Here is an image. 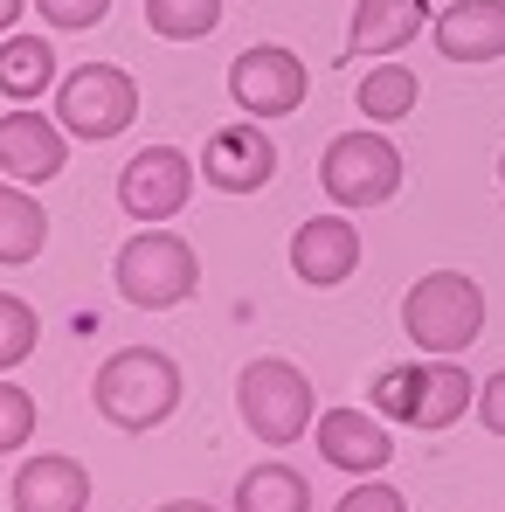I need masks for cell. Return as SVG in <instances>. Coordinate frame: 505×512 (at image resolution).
I'll return each mask as SVG.
<instances>
[{
	"instance_id": "obj_2",
	"label": "cell",
	"mask_w": 505,
	"mask_h": 512,
	"mask_svg": "<svg viewBox=\"0 0 505 512\" xmlns=\"http://www.w3.org/2000/svg\"><path fill=\"white\" fill-rule=\"evenodd\" d=\"M111 277H118V298H125L132 312H173V305L194 298V284H201V256H194L187 236H173L167 222H153V229L125 236V250H118V263H111Z\"/></svg>"
},
{
	"instance_id": "obj_20",
	"label": "cell",
	"mask_w": 505,
	"mask_h": 512,
	"mask_svg": "<svg viewBox=\"0 0 505 512\" xmlns=\"http://www.w3.org/2000/svg\"><path fill=\"white\" fill-rule=\"evenodd\" d=\"M236 512H312V485L291 464H250L236 478Z\"/></svg>"
},
{
	"instance_id": "obj_17",
	"label": "cell",
	"mask_w": 505,
	"mask_h": 512,
	"mask_svg": "<svg viewBox=\"0 0 505 512\" xmlns=\"http://www.w3.org/2000/svg\"><path fill=\"white\" fill-rule=\"evenodd\" d=\"M63 84L56 77V42L49 35H0V97L7 104H35Z\"/></svg>"
},
{
	"instance_id": "obj_26",
	"label": "cell",
	"mask_w": 505,
	"mask_h": 512,
	"mask_svg": "<svg viewBox=\"0 0 505 512\" xmlns=\"http://www.w3.org/2000/svg\"><path fill=\"white\" fill-rule=\"evenodd\" d=\"M478 423L492 429V436H505V367L478 388Z\"/></svg>"
},
{
	"instance_id": "obj_23",
	"label": "cell",
	"mask_w": 505,
	"mask_h": 512,
	"mask_svg": "<svg viewBox=\"0 0 505 512\" xmlns=\"http://www.w3.org/2000/svg\"><path fill=\"white\" fill-rule=\"evenodd\" d=\"M28 436H35V395L21 381H0V457L21 450Z\"/></svg>"
},
{
	"instance_id": "obj_29",
	"label": "cell",
	"mask_w": 505,
	"mask_h": 512,
	"mask_svg": "<svg viewBox=\"0 0 505 512\" xmlns=\"http://www.w3.org/2000/svg\"><path fill=\"white\" fill-rule=\"evenodd\" d=\"M499 180H505V160H499Z\"/></svg>"
},
{
	"instance_id": "obj_24",
	"label": "cell",
	"mask_w": 505,
	"mask_h": 512,
	"mask_svg": "<svg viewBox=\"0 0 505 512\" xmlns=\"http://www.w3.org/2000/svg\"><path fill=\"white\" fill-rule=\"evenodd\" d=\"M35 14H42L49 28L77 35V28H97V21L111 14V0H35Z\"/></svg>"
},
{
	"instance_id": "obj_13",
	"label": "cell",
	"mask_w": 505,
	"mask_h": 512,
	"mask_svg": "<svg viewBox=\"0 0 505 512\" xmlns=\"http://www.w3.org/2000/svg\"><path fill=\"white\" fill-rule=\"evenodd\" d=\"M291 270H298V284H312V291L346 284V277L360 270V222H353L346 208L298 222V236H291Z\"/></svg>"
},
{
	"instance_id": "obj_27",
	"label": "cell",
	"mask_w": 505,
	"mask_h": 512,
	"mask_svg": "<svg viewBox=\"0 0 505 512\" xmlns=\"http://www.w3.org/2000/svg\"><path fill=\"white\" fill-rule=\"evenodd\" d=\"M21 7H28V0H0V35H14V21H21Z\"/></svg>"
},
{
	"instance_id": "obj_9",
	"label": "cell",
	"mask_w": 505,
	"mask_h": 512,
	"mask_svg": "<svg viewBox=\"0 0 505 512\" xmlns=\"http://www.w3.org/2000/svg\"><path fill=\"white\" fill-rule=\"evenodd\" d=\"M187 194H194V160L180 146H146L139 160H125V173H118V208L139 215V229L173 222L187 208Z\"/></svg>"
},
{
	"instance_id": "obj_5",
	"label": "cell",
	"mask_w": 505,
	"mask_h": 512,
	"mask_svg": "<svg viewBox=\"0 0 505 512\" xmlns=\"http://www.w3.org/2000/svg\"><path fill=\"white\" fill-rule=\"evenodd\" d=\"M471 374L457 360H409V367H388L381 388H374V416L388 423H409V429H450L471 416Z\"/></svg>"
},
{
	"instance_id": "obj_15",
	"label": "cell",
	"mask_w": 505,
	"mask_h": 512,
	"mask_svg": "<svg viewBox=\"0 0 505 512\" xmlns=\"http://www.w3.org/2000/svg\"><path fill=\"white\" fill-rule=\"evenodd\" d=\"M436 49L450 63H499L505 56V0H450L436 14Z\"/></svg>"
},
{
	"instance_id": "obj_25",
	"label": "cell",
	"mask_w": 505,
	"mask_h": 512,
	"mask_svg": "<svg viewBox=\"0 0 505 512\" xmlns=\"http://www.w3.org/2000/svg\"><path fill=\"white\" fill-rule=\"evenodd\" d=\"M333 512H409V499L388 485V478H360L353 492H339V506Z\"/></svg>"
},
{
	"instance_id": "obj_8",
	"label": "cell",
	"mask_w": 505,
	"mask_h": 512,
	"mask_svg": "<svg viewBox=\"0 0 505 512\" xmlns=\"http://www.w3.org/2000/svg\"><path fill=\"white\" fill-rule=\"evenodd\" d=\"M305 90H312V70H305V56L298 49H284V42H256L243 49L236 63H229V104L243 111V118H291L298 104H305Z\"/></svg>"
},
{
	"instance_id": "obj_19",
	"label": "cell",
	"mask_w": 505,
	"mask_h": 512,
	"mask_svg": "<svg viewBox=\"0 0 505 512\" xmlns=\"http://www.w3.org/2000/svg\"><path fill=\"white\" fill-rule=\"evenodd\" d=\"M353 104H360L367 125H395V118H409L422 104V84H416L409 63H374V70L360 77V90H353Z\"/></svg>"
},
{
	"instance_id": "obj_16",
	"label": "cell",
	"mask_w": 505,
	"mask_h": 512,
	"mask_svg": "<svg viewBox=\"0 0 505 512\" xmlns=\"http://www.w3.org/2000/svg\"><path fill=\"white\" fill-rule=\"evenodd\" d=\"M429 21V0H360L346 21V56H395Z\"/></svg>"
},
{
	"instance_id": "obj_14",
	"label": "cell",
	"mask_w": 505,
	"mask_h": 512,
	"mask_svg": "<svg viewBox=\"0 0 505 512\" xmlns=\"http://www.w3.org/2000/svg\"><path fill=\"white\" fill-rule=\"evenodd\" d=\"M7 499H14V512H84L90 506V471L77 457H63V450H35L14 471Z\"/></svg>"
},
{
	"instance_id": "obj_22",
	"label": "cell",
	"mask_w": 505,
	"mask_h": 512,
	"mask_svg": "<svg viewBox=\"0 0 505 512\" xmlns=\"http://www.w3.org/2000/svg\"><path fill=\"white\" fill-rule=\"evenodd\" d=\"M35 346H42V319H35V305L14 298V291H0V374H14Z\"/></svg>"
},
{
	"instance_id": "obj_18",
	"label": "cell",
	"mask_w": 505,
	"mask_h": 512,
	"mask_svg": "<svg viewBox=\"0 0 505 512\" xmlns=\"http://www.w3.org/2000/svg\"><path fill=\"white\" fill-rule=\"evenodd\" d=\"M49 243V215H42V201H35V187H21V180H0V263L7 270H21V263H35Z\"/></svg>"
},
{
	"instance_id": "obj_12",
	"label": "cell",
	"mask_w": 505,
	"mask_h": 512,
	"mask_svg": "<svg viewBox=\"0 0 505 512\" xmlns=\"http://www.w3.org/2000/svg\"><path fill=\"white\" fill-rule=\"evenodd\" d=\"M312 443L319 457L346 471V478H381L395 464V436H388V416H367V409H326L312 423Z\"/></svg>"
},
{
	"instance_id": "obj_6",
	"label": "cell",
	"mask_w": 505,
	"mask_h": 512,
	"mask_svg": "<svg viewBox=\"0 0 505 512\" xmlns=\"http://www.w3.org/2000/svg\"><path fill=\"white\" fill-rule=\"evenodd\" d=\"M319 187L346 215H367V208L395 201L402 194V153H395V139L374 132V125L339 132L333 146H326V160H319Z\"/></svg>"
},
{
	"instance_id": "obj_7",
	"label": "cell",
	"mask_w": 505,
	"mask_h": 512,
	"mask_svg": "<svg viewBox=\"0 0 505 512\" xmlns=\"http://www.w3.org/2000/svg\"><path fill=\"white\" fill-rule=\"evenodd\" d=\"M132 118H139V84H132V70H118V63H84V70H70V77L56 84V125H63L70 139L104 146V139L132 132Z\"/></svg>"
},
{
	"instance_id": "obj_4",
	"label": "cell",
	"mask_w": 505,
	"mask_h": 512,
	"mask_svg": "<svg viewBox=\"0 0 505 512\" xmlns=\"http://www.w3.org/2000/svg\"><path fill=\"white\" fill-rule=\"evenodd\" d=\"M236 416L250 429L256 443H298V436H312V381H305V367H291L284 353H256L250 367L236 374Z\"/></svg>"
},
{
	"instance_id": "obj_10",
	"label": "cell",
	"mask_w": 505,
	"mask_h": 512,
	"mask_svg": "<svg viewBox=\"0 0 505 512\" xmlns=\"http://www.w3.org/2000/svg\"><path fill=\"white\" fill-rule=\"evenodd\" d=\"M63 167H70V132H63L56 118H42L35 104L0 111V180L49 187Z\"/></svg>"
},
{
	"instance_id": "obj_3",
	"label": "cell",
	"mask_w": 505,
	"mask_h": 512,
	"mask_svg": "<svg viewBox=\"0 0 505 512\" xmlns=\"http://www.w3.org/2000/svg\"><path fill=\"white\" fill-rule=\"evenodd\" d=\"M402 333L422 353H436V360H457L464 346L485 333V291H478V277H464V270H422L416 284H409V298H402Z\"/></svg>"
},
{
	"instance_id": "obj_28",
	"label": "cell",
	"mask_w": 505,
	"mask_h": 512,
	"mask_svg": "<svg viewBox=\"0 0 505 512\" xmlns=\"http://www.w3.org/2000/svg\"><path fill=\"white\" fill-rule=\"evenodd\" d=\"M153 512H215L208 499H167V506H153Z\"/></svg>"
},
{
	"instance_id": "obj_1",
	"label": "cell",
	"mask_w": 505,
	"mask_h": 512,
	"mask_svg": "<svg viewBox=\"0 0 505 512\" xmlns=\"http://www.w3.org/2000/svg\"><path fill=\"white\" fill-rule=\"evenodd\" d=\"M90 402L97 416L125 436H146L180 409V367L160 346H118L97 374H90Z\"/></svg>"
},
{
	"instance_id": "obj_21",
	"label": "cell",
	"mask_w": 505,
	"mask_h": 512,
	"mask_svg": "<svg viewBox=\"0 0 505 512\" xmlns=\"http://www.w3.org/2000/svg\"><path fill=\"white\" fill-rule=\"evenodd\" d=\"M215 21H222V0H146V28L160 42H201L215 35Z\"/></svg>"
},
{
	"instance_id": "obj_11",
	"label": "cell",
	"mask_w": 505,
	"mask_h": 512,
	"mask_svg": "<svg viewBox=\"0 0 505 512\" xmlns=\"http://www.w3.org/2000/svg\"><path fill=\"white\" fill-rule=\"evenodd\" d=\"M201 180L215 194H256L277 180V139L263 132V118H243V125H222L208 146H201Z\"/></svg>"
}]
</instances>
